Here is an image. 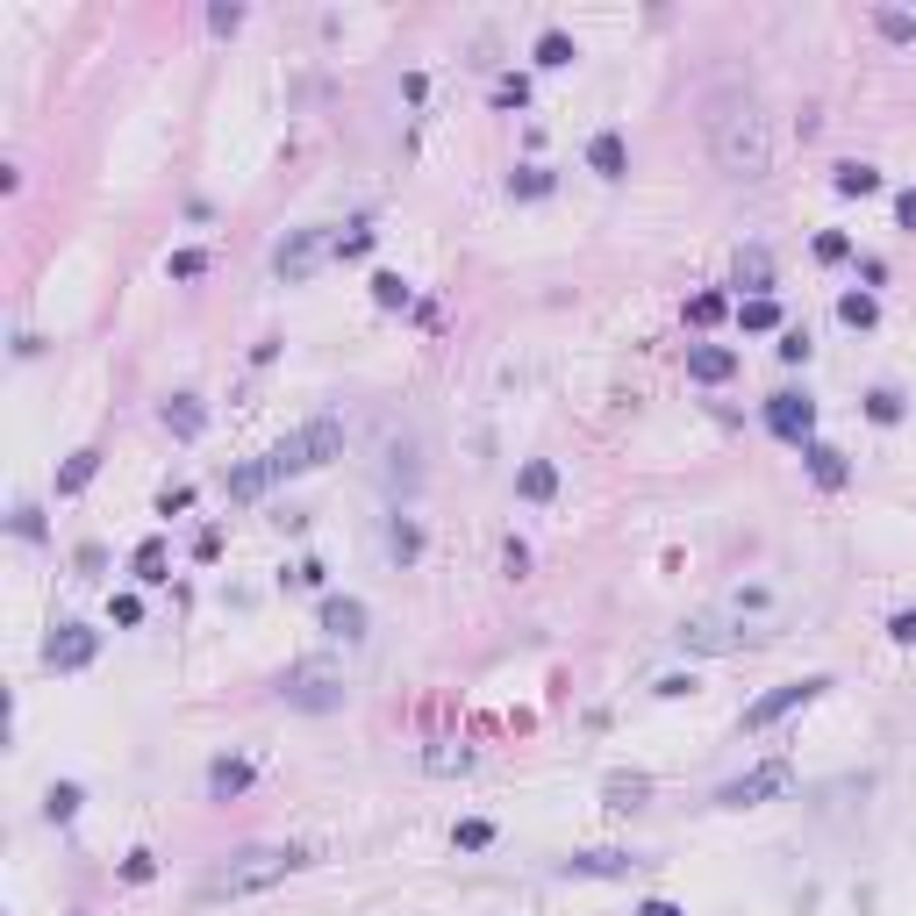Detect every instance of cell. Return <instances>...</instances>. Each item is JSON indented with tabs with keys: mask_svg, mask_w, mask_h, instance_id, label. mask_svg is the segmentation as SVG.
I'll return each mask as SVG.
<instances>
[{
	"mask_svg": "<svg viewBox=\"0 0 916 916\" xmlns=\"http://www.w3.org/2000/svg\"><path fill=\"white\" fill-rule=\"evenodd\" d=\"M701 129H709L716 173H730V179H767L773 173V122H767V108H759V94H745V86L709 94Z\"/></svg>",
	"mask_w": 916,
	"mask_h": 916,
	"instance_id": "obj_1",
	"label": "cell"
},
{
	"mask_svg": "<svg viewBox=\"0 0 916 916\" xmlns=\"http://www.w3.org/2000/svg\"><path fill=\"white\" fill-rule=\"evenodd\" d=\"M315 623H323L330 637H344V645H365V631H373V608H365L358 594H323Z\"/></svg>",
	"mask_w": 916,
	"mask_h": 916,
	"instance_id": "obj_12",
	"label": "cell"
},
{
	"mask_svg": "<svg viewBox=\"0 0 916 916\" xmlns=\"http://www.w3.org/2000/svg\"><path fill=\"white\" fill-rule=\"evenodd\" d=\"M895 229H909V237H916V187L895 194Z\"/></svg>",
	"mask_w": 916,
	"mask_h": 916,
	"instance_id": "obj_52",
	"label": "cell"
},
{
	"mask_svg": "<svg viewBox=\"0 0 916 916\" xmlns=\"http://www.w3.org/2000/svg\"><path fill=\"white\" fill-rule=\"evenodd\" d=\"M809 251H816V266H845V258H852V237H845V229H823Z\"/></svg>",
	"mask_w": 916,
	"mask_h": 916,
	"instance_id": "obj_37",
	"label": "cell"
},
{
	"mask_svg": "<svg viewBox=\"0 0 916 916\" xmlns=\"http://www.w3.org/2000/svg\"><path fill=\"white\" fill-rule=\"evenodd\" d=\"M472 759H480V752H472V745H423V759H416V767L423 773H437V781H451V773H472Z\"/></svg>",
	"mask_w": 916,
	"mask_h": 916,
	"instance_id": "obj_24",
	"label": "cell"
},
{
	"mask_svg": "<svg viewBox=\"0 0 916 916\" xmlns=\"http://www.w3.org/2000/svg\"><path fill=\"white\" fill-rule=\"evenodd\" d=\"M387 559H394V566H416V559H423V523H416V516H394V523H387Z\"/></svg>",
	"mask_w": 916,
	"mask_h": 916,
	"instance_id": "obj_26",
	"label": "cell"
},
{
	"mask_svg": "<svg viewBox=\"0 0 916 916\" xmlns=\"http://www.w3.org/2000/svg\"><path fill=\"white\" fill-rule=\"evenodd\" d=\"M831 674H802V680H781V687H767V695L745 709V730H773V724H788L795 709H809V701H823L831 695Z\"/></svg>",
	"mask_w": 916,
	"mask_h": 916,
	"instance_id": "obj_7",
	"label": "cell"
},
{
	"mask_svg": "<svg viewBox=\"0 0 916 916\" xmlns=\"http://www.w3.org/2000/svg\"><path fill=\"white\" fill-rule=\"evenodd\" d=\"M129 566H136V580H144V587H165V580H173V573H165V566H173L165 538H144V544H136V559H129Z\"/></svg>",
	"mask_w": 916,
	"mask_h": 916,
	"instance_id": "obj_31",
	"label": "cell"
},
{
	"mask_svg": "<svg viewBox=\"0 0 916 916\" xmlns=\"http://www.w3.org/2000/svg\"><path fill=\"white\" fill-rule=\"evenodd\" d=\"M80 809H86V788L80 781H51V788H43V823H58V831H65Z\"/></svg>",
	"mask_w": 916,
	"mask_h": 916,
	"instance_id": "obj_25",
	"label": "cell"
},
{
	"mask_svg": "<svg viewBox=\"0 0 916 916\" xmlns=\"http://www.w3.org/2000/svg\"><path fill=\"white\" fill-rule=\"evenodd\" d=\"M773 587H730V616H767Z\"/></svg>",
	"mask_w": 916,
	"mask_h": 916,
	"instance_id": "obj_41",
	"label": "cell"
},
{
	"mask_svg": "<svg viewBox=\"0 0 916 916\" xmlns=\"http://www.w3.org/2000/svg\"><path fill=\"white\" fill-rule=\"evenodd\" d=\"M516 495L523 501H559V466L552 458H523V466H516Z\"/></svg>",
	"mask_w": 916,
	"mask_h": 916,
	"instance_id": "obj_23",
	"label": "cell"
},
{
	"mask_svg": "<svg viewBox=\"0 0 916 916\" xmlns=\"http://www.w3.org/2000/svg\"><path fill=\"white\" fill-rule=\"evenodd\" d=\"M773 631H752V623H724V616H695L674 631L680 652H701V659H730V652H759Z\"/></svg>",
	"mask_w": 916,
	"mask_h": 916,
	"instance_id": "obj_6",
	"label": "cell"
},
{
	"mask_svg": "<svg viewBox=\"0 0 916 916\" xmlns=\"http://www.w3.org/2000/svg\"><path fill=\"white\" fill-rule=\"evenodd\" d=\"M530 58H538L544 72H566L573 58H580V43L566 37V29H544V37H538V51H530Z\"/></svg>",
	"mask_w": 916,
	"mask_h": 916,
	"instance_id": "obj_32",
	"label": "cell"
},
{
	"mask_svg": "<svg viewBox=\"0 0 916 916\" xmlns=\"http://www.w3.org/2000/svg\"><path fill=\"white\" fill-rule=\"evenodd\" d=\"M14 538H22V544H43V509H37V501H14Z\"/></svg>",
	"mask_w": 916,
	"mask_h": 916,
	"instance_id": "obj_42",
	"label": "cell"
},
{
	"mask_svg": "<svg viewBox=\"0 0 916 916\" xmlns=\"http://www.w3.org/2000/svg\"><path fill=\"white\" fill-rule=\"evenodd\" d=\"M888 179L874 173V165H860V158H845V165H831V194L837 201H866V194H881Z\"/></svg>",
	"mask_w": 916,
	"mask_h": 916,
	"instance_id": "obj_20",
	"label": "cell"
},
{
	"mask_svg": "<svg viewBox=\"0 0 916 916\" xmlns=\"http://www.w3.org/2000/svg\"><path fill=\"white\" fill-rule=\"evenodd\" d=\"M365 287H373V309H387V315L416 301V287H408V280H402V272H394V266H379V272H373V280H365Z\"/></svg>",
	"mask_w": 916,
	"mask_h": 916,
	"instance_id": "obj_28",
	"label": "cell"
},
{
	"mask_svg": "<svg viewBox=\"0 0 916 916\" xmlns=\"http://www.w3.org/2000/svg\"><path fill=\"white\" fill-rule=\"evenodd\" d=\"M695 674H666V680H652V695H659V701H687V695H695Z\"/></svg>",
	"mask_w": 916,
	"mask_h": 916,
	"instance_id": "obj_47",
	"label": "cell"
},
{
	"mask_svg": "<svg viewBox=\"0 0 916 916\" xmlns=\"http://www.w3.org/2000/svg\"><path fill=\"white\" fill-rule=\"evenodd\" d=\"M837 323H845V330H874L881 323V301L866 294V287H860V294H837Z\"/></svg>",
	"mask_w": 916,
	"mask_h": 916,
	"instance_id": "obj_33",
	"label": "cell"
},
{
	"mask_svg": "<svg viewBox=\"0 0 916 916\" xmlns=\"http://www.w3.org/2000/svg\"><path fill=\"white\" fill-rule=\"evenodd\" d=\"M773 351H781V365H809V351H816V344H809V330H802V323H788Z\"/></svg>",
	"mask_w": 916,
	"mask_h": 916,
	"instance_id": "obj_43",
	"label": "cell"
},
{
	"mask_svg": "<svg viewBox=\"0 0 916 916\" xmlns=\"http://www.w3.org/2000/svg\"><path fill=\"white\" fill-rule=\"evenodd\" d=\"M194 509V487H165L158 495V516H187Z\"/></svg>",
	"mask_w": 916,
	"mask_h": 916,
	"instance_id": "obj_49",
	"label": "cell"
},
{
	"mask_svg": "<svg viewBox=\"0 0 916 916\" xmlns=\"http://www.w3.org/2000/svg\"><path fill=\"white\" fill-rule=\"evenodd\" d=\"M94 472H101V445H80L65 458V466H58V480H51V495L58 501H72V495H86V487H94Z\"/></svg>",
	"mask_w": 916,
	"mask_h": 916,
	"instance_id": "obj_19",
	"label": "cell"
},
{
	"mask_svg": "<svg viewBox=\"0 0 916 916\" xmlns=\"http://www.w3.org/2000/svg\"><path fill=\"white\" fill-rule=\"evenodd\" d=\"M194 559H201V566H216V559H222V530H201V538H194Z\"/></svg>",
	"mask_w": 916,
	"mask_h": 916,
	"instance_id": "obj_53",
	"label": "cell"
},
{
	"mask_svg": "<svg viewBox=\"0 0 916 916\" xmlns=\"http://www.w3.org/2000/svg\"><path fill=\"white\" fill-rule=\"evenodd\" d=\"M687 379H701V387L738 379V351H730V344H687Z\"/></svg>",
	"mask_w": 916,
	"mask_h": 916,
	"instance_id": "obj_16",
	"label": "cell"
},
{
	"mask_svg": "<svg viewBox=\"0 0 916 916\" xmlns=\"http://www.w3.org/2000/svg\"><path fill=\"white\" fill-rule=\"evenodd\" d=\"M637 852H623V845H587V852H573L566 866H559V874L566 881H623V874H637Z\"/></svg>",
	"mask_w": 916,
	"mask_h": 916,
	"instance_id": "obj_11",
	"label": "cell"
},
{
	"mask_svg": "<svg viewBox=\"0 0 916 916\" xmlns=\"http://www.w3.org/2000/svg\"><path fill=\"white\" fill-rule=\"evenodd\" d=\"M330 258H337V229H323V222L287 229V237L272 243V280H280V287H301V280H315Z\"/></svg>",
	"mask_w": 916,
	"mask_h": 916,
	"instance_id": "obj_5",
	"label": "cell"
},
{
	"mask_svg": "<svg viewBox=\"0 0 916 916\" xmlns=\"http://www.w3.org/2000/svg\"><path fill=\"white\" fill-rule=\"evenodd\" d=\"M730 272H738L745 301H752V294H773V251H767V243H745V251H738V266H730Z\"/></svg>",
	"mask_w": 916,
	"mask_h": 916,
	"instance_id": "obj_21",
	"label": "cell"
},
{
	"mask_svg": "<svg viewBox=\"0 0 916 916\" xmlns=\"http://www.w3.org/2000/svg\"><path fill=\"white\" fill-rule=\"evenodd\" d=\"M122 881H129V888H144V881H158V852H150V845H136L129 860H122Z\"/></svg>",
	"mask_w": 916,
	"mask_h": 916,
	"instance_id": "obj_38",
	"label": "cell"
},
{
	"mask_svg": "<svg viewBox=\"0 0 916 916\" xmlns=\"http://www.w3.org/2000/svg\"><path fill=\"white\" fill-rule=\"evenodd\" d=\"M94 659H101V631L94 623H58V631L43 637V666H51V674H86Z\"/></svg>",
	"mask_w": 916,
	"mask_h": 916,
	"instance_id": "obj_9",
	"label": "cell"
},
{
	"mask_svg": "<svg viewBox=\"0 0 916 916\" xmlns=\"http://www.w3.org/2000/svg\"><path fill=\"white\" fill-rule=\"evenodd\" d=\"M309 866H315V845H243V852H229L216 874L201 881V903H237V895H266V888H280V881L309 874Z\"/></svg>",
	"mask_w": 916,
	"mask_h": 916,
	"instance_id": "obj_2",
	"label": "cell"
},
{
	"mask_svg": "<svg viewBox=\"0 0 916 916\" xmlns=\"http://www.w3.org/2000/svg\"><path fill=\"white\" fill-rule=\"evenodd\" d=\"M108 623L115 631H136V623H144V602H136V594H108Z\"/></svg>",
	"mask_w": 916,
	"mask_h": 916,
	"instance_id": "obj_45",
	"label": "cell"
},
{
	"mask_svg": "<svg viewBox=\"0 0 916 916\" xmlns=\"http://www.w3.org/2000/svg\"><path fill=\"white\" fill-rule=\"evenodd\" d=\"M788 788H795V767H788V759H759L752 773H738V781H724L716 788V809H759V802H773V795H788Z\"/></svg>",
	"mask_w": 916,
	"mask_h": 916,
	"instance_id": "obj_8",
	"label": "cell"
},
{
	"mask_svg": "<svg viewBox=\"0 0 916 916\" xmlns=\"http://www.w3.org/2000/svg\"><path fill=\"white\" fill-rule=\"evenodd\" d=\"M158 423L179 437V445H194V437L208 430V408H201V394H165V408H158Z\"/></svg>",
	"mask_w": 916,
	"mask_h": 916,
	"instance_id": "obj_17",
	"label": "cell"
},
{
	"mask_svg": "<svg viewBox=\"0 0 916 916\" xmlns=\"http://www.w3.org/2000/svg\"><path fill=\"white\" fill-rule=\"evenodd\" d=\"M201 788H208V802H237V795H251V788H258V767H251V759H237V752H216V759H208V773H201Z\"/></svg>",
	"mask_w": 916,
	"mask_h": 916,
	"instance_id": "obj_13",
	"label": "cell"
},
{
	"mask_svg": "<svg viewBox=\"0 0 916 916\" xmlns=\"http://www.w3.org/2000/svg\"><path fill=\"white\" fill-rule=\"evenodd\" d=\"M266 458H272V472H280V480L323 472L330 458H344V423H337V416H309V423H294V430H287Z\"/></svg>",
	"mask_w": 916,
	"mask_h": 916,
	"instance_id": "obj_3",
	"label": "cell"
},
{
	"mask_svg": "<svg viewBox=\"0 0 916 916\" xmlns=\"http://www.w3.org/2000/svg\"><path fill=\"white\" fill-rule=\"evenodd\" d=\"M208 29H216V37H237V29H243V8H237V0H216V8H208Z\"/></svg>",
	"mask_w": 916,
	"mask_h": 916,
	"instance_id": "obj_46",
	"label": "cell"
},
{
	"mask_svg": "<svg viewBox=\"0 0 916 916\" xmlns=\"http://www.w3.org/2000/svg\"><path fill=\"white\" fill-rule=\"evenodd\" d=\"M602 802L616 809V816L645 809V802H652V773H608V781H602Z\"/></svg>",
	"mask_w": 916,
	"mask_h": 916,
	"instance_id": "obj_22",
	"label": "cell"
},
{
	"mask_svg": "<svg viewBox=\"0 0 916 916\" xmlns=\"http://www.w3.org/2000/svg\"><path fill=\"white\" fill-rule=\"evenodd\" d=\"M637 916H687L680 903H666V895H652V903H637Z\"/></svg>",
	"mask_w": 916,
	"mask_h": 916,
	"instance_id": "obj_54",
	"label": "cell"
},
{
	"mask_svg": "<svg viewBox=\"0 0 916 916\" xmlns=\"http://www.w3.org/2000/svg\"><path fill=\"white\" fill-rule=\"evenodd\" d=\"M495 108H530V72H501L495 80Z\"/></svg>",
	"mask_w": 916,
	"mask_h": 916,
	"instance_id": "obj_36",
	"label": "cell"
},
{
	"mask_svg": "<svg viewBox=\"0 0 916 916\" xmlns=\"http://www.w3.org/2000/svg\"><path fill=\"white\" fill-rule=\"evenodd\" d=\"M724 315H730V301H724V294H695V301H687V323H695V330L724 323Z\"/></svg>",
	"mask_w": 916,
	"mask_h": 916,
	"instance_id": "obj_40",
	"label": "cell"
},
{
	"mask_svg": "<svg viewBox=\"0 0 916 916\" xmlns=\"http://www.w3.org/2000/svg\"><path fill=\"white\" fill-rule=\"evenodd\" d=\"M272 487H280L272 458H243V466H229V472H222V495H229V501H266Z\"/></svg>",
	"mask_w": 916,
	"mask_h": 916,
	"instance_id": "obj_14",
	"label": "cell"
},
{
	"mask_svg": "<svg viewBox=\"0 0 916 916\" xmlns=\"http://www.w3.org/2000/svg\"><path fill=\"white\" fill-rule=\"evenodd\" d=\"M344 666H330V659H301V666H287L280 674V701L287 709H301V716H330V709H344Z\"/></svg>",
	"mask_w": 916,
	"mask_h": 916,
	"instance_id": "obj_4",
	"label": "cell"
},
{
	"mask_svg": "<svg viewBox=\"0 0 916 916\" xmlns=\"http://www.w3.org/2000/svg\"><path fill=\"white\" fill-rule=\"evenodd\" d=\"M587 173L608 179V187L631 173V144H623V129H594V136H587Z\"/></svg>",
	"mask_w": 916,
	"mask_h": 916,
	"instance_id": "obj_15",
	"label": "cell"
},
{
	"mask_svg": "<svg viewBox=\"0 0 916 916\" xmlns=\"http://www.w3.org/2000/svg\"><path fill=\"white\" fill-rule=\"evenodd\" d=\"M501 566L523 580V573H530V544H523V538H509V544H501Z\"/></svg>",
	"mask_w": 916,
	"mask_h": 916,
	"instance_id": "obj_50",
	"label": "cell"
},
{
	"mask_svg": "<svg viewBox=\"0 0 916 916\" xmlns=\"http://www.w3.org/2000/svg\"><path fill=\"white\" fill-rule=\"evenodd\" d=\"M165 272H173V280H201V272H208V251H201V243H187V251L165 258Z\"/></svg>",
	"mask_w": 916,
	"mask_h": 916,
	"instance_id": "obj_39",
	"label": "cell"
},
{
	"mask_svg": "<svg viewBox=\"0 0 916 916\" xmlns=\"http://www.w3.org/2000/svg\"><path fill=\"white\" fill-rule=\"evenodd\" d=\"M802 466H809V480H816V487H823V495H837V487H845V480H852V466H845V451H837V445H823V437H816V445H802Z\"/></svg>",
	"mask_w": 916,
	"mask_h": 916,
	"instance_id": "obj_18",
	"label": "cell"
},
{
	"mask_svg": "<svg viewBox=\"0 0 916 916\" xmlns=\"http://www.w3.org/2000/svg\"><path fill=\"white\" fill-rule=\"evenodd\" d=\"M373 243H379V229H373V222H351L344 237H337V258H365Z\"/></svg>",
	"mask_w": 916,
	"mask_h": 916,
	"instance_id": "obj_44",
	"label": "cell"
},
{
	"mask_svg": "<svg viewBox=\"0 0 916 916\" xmlns=\"http://www.w3.org/2000/svg\"><path fill=\"white\" fill-rule=\"evenodd\" d=\"M280 580H287V587H323L330 566H323V559H301V566H294V573H280Z\"/></svg>",
	"mask_w": 916,
	"mask_h": 916,
	"instance_id": "obj_48",
	"label": "cell"
},
{
	"mask_svg": "<svg viewBox=\"0 0 916 916\" xmlns=\"http://www.w3.org/2000/svg\"><path fill=\"white\" fill-rule=\"evenodd\" d=\"M767 430L781 437V445H816V402L809 394H795V387H781V394H767Z\"/></svg>",
	"mask_w": 916,
	"mask_h": 916,
	"instance_id": "obj_10",
	"label": "cell"
},
{
	"mask_svg": "<svg viewBox=\"0 0 916 916\" xmlns=\"http://www.w3.org/2000/svg\"><path fill=\"white\" fill-rule=\"evenodd\" d=\"M866 423H881V430H895V423L909 416V402H903V387H866Z\"/></svg>",
	"mask_w": 916,
	"mask_h": 916,
	"instance_id": "obj_29",
	"label": "cell"
},
{
	"mask_svg": "<svg viewBox=\"0 0 916 916\" xmlns=\"http://www.w3.org/2000/svg\"><path fill=\"white\" fill-rule=\"evenodd\" d=\"M874 29L888 43H916V14H903V8H874Z\"/></svg>",
	"mask_w": 916,
	"mask_h": 916,
	"instance_id": "obj_35",
	"label": "cell"
},
{
	"mask_svg": "<svg viewBox=\"0 0 916 916\" xmlns=\"http://www.w3.org/2000/svg\"><path fill=\"white\" fill-rule=\"evenodd\" d=\"M552 187H559L552 165H516V173H509V201H544Z\"/></svg>",
	"mask_w": 916,
	"mask_h": 916,
	"instance_id": "obj_27",
	"label": "cell"
},
{
	"mask_svg": "<svg viewBox=\"0 0 916 916\" xmlns=\"http://www.w3.org/2000/svg\"><path fill=\"white\" fill-rule=\"evenodd\" d=\"M495 837H501V831H495L487 816H466V823H451V845H458V852H487Z\"/></svg>",
	"mask_w": 916,
	"mask_h": 916,
	"instance_id": "obj_34",
	"label": "cell"
},
{
	"mask_svg": "<svg viewBox=\"0 0 916 916\" xmlns=\"http://www.w3.org/2000/svg\"><path fill=\"white\" fill-rule=\"evenodd\" d=\"M888 637H895V645H916V608H895V616H888Z\"/></svg>",
	"mask_w": 916,
	"mask_h": 916,
	"instance_id": "obj_51",
	"label": "cell"
},
{
	"mask_svg": "<svg viewBox=\"0 0 916 916\" xmlns=\"http://www.w3.org/2000/svg\"><path fill=\"white\" fill-rule=\"evenodd\" d=\"M738 330H752V337H767V330H788V323H781V301H773V294L738 301Z\"/></svg>",
	"mask_w": 916,
	"mask_h": 916,
	"instance_id": "obj_30",
	"label": "cell"
}]
</instances>
